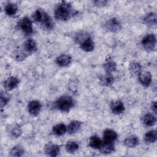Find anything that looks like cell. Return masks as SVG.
<instances>
[{
	"label": "cell",
	"instance_id": "obj_5",
	"mask_svg": "<svg viewBox=\"0 0 157 157\" xmlns=\"http://www.w3.org/2000/svg\"><path fill=\"white\" fill-rule=\"evenodd\" d=\"M104 27L107 31L111 33H118L121 29L122 25L119 20L116 18H112L105 22Z\"/></svg>",
	"mask_w": 157,
	"mask_h": 157
},
{
	"label": "cell",
	"instance_id": "obj_3",
	"mask_svg": "<svg viewBox=\"0 0 157 157\" xmlns=\"http://www.w3.org/2000/svg\"><path fill=\"white\" fill-rule=\"evenodd\" d=\"M18 28L25 34H31L33 33V21L28 17H23L17 22Z\"/></svg>",
	"mask_w": 157,
	"mask_h": 157
},
{
	"label": "cell",
	"instance_id": "obj_12",
	"mask_svg": "<svg viewBox=\"0 0 157 157\" xmlns=\"http://www.w3.org/2000/svg\"><path fill=\"white\" fill-rule=\"evenodd\" d=\"M110 110L115 115H120L124 112L125 107L123 102L120 100L113 101L110 104Z\"/></svg>",
	"mask_w": 157,
	"mask_h": 157
},
{
	"label": "cell",
	"instance_id": "obj_1",
	"mask_svg": "<svg viewBox=\"0 0 157 157\" xmlns=\"http://www.w3.org/2000/svg\"><path fill=\"white\" fill-rule=\"evenodd\" d=\"M77 11L74 9L71 2L61 1L55 7L54 10L55 18L57 20L65 21L75 15Z\"/></svg>",
	"mask_w": 157,
	"mask_h": 157
},
{
	"label": "cell",
	"instance_id": "obj_8",
	"mask_svg": "<svg viewBox=\"0 0 157 157\" xmlns=\"http://www.w3.org/2000/svg\"><path fill=\"white\" fill-rule=\"evenodd\" d=\"M44 151L45 154L49 156H57L60 152V147L58 145L49 142L45 145L44 147Z\"/></svg>",
	"mask_w": 157,
	"mask_h": 157
},
{
	"label": "cell",
	"instance_id": "obj_28",
	"mask_svg": "<svg viewBox=\"0 0 157 157\" xmlns=\"http://www.w3.org/2000/svg\"><path fill=\"white\" fill-rule=\"evenodd\" d=\"M91 37V35L86 31H80L78 33H77L74 36V40L75 42L80 45L83 42H84L85 40L88 39V38Z\"/></svg>",
	"mask_w": 157,
	"mask_h": 157
},
{
	"label": "cell",
	"instance_id": "obj_33",
	"mask_svg": "<svg viewBox=\"0 0 157 157\" xmlns=\"http://www.w3.org/2000/svg\"><path fill=\"white\" fill-rule=\"evenodd\" d=\"M21 134H22L21 128L18 124H15V126H13L11 128V129L10 131V136L13 139H17V138H18L21 136Z\"/></svg>",
	"mask_w": 157,
	"mask_h": 157
},
{
	"label": "cell",
	"instance_id": "obj_15",
	"mask_svg": "<svg viewBox=\"0 0 157 157\" xmlns=\"http://www.w3.org/2000/svg\"><path fill=\"white\" fill-rule=\"evenodd\" d=\"M24 50L28 54H31L37 50V44L33 39H28L24 43Z\"/></svg>",
	"mask_w": 157,
	"mask_h": 157
},
{
	"label": "cell",
	"instance_id": "obj_21",
	"mask_svg": "<svg viewBox=\"0 0 157 157\" xmlns=\"http://www.w3.org/2000/svg\"><path fill=\"white\" fill-rule=\"evenodd\" d=\"M99 151L102 154H110L115 151V145L113 143H106L102 142V144L99 148Z\"/></svg>",
	"mask_w": 157,
	"mask_h": 157
},
{
	"label": "cell",
	"instance_id": "obj_9",
	"mask_svg": "<svg viewBox=\"0 0 157 157\" xmlns=\"http://www.w3.org/2000/svg\"><path fill=\"white\" fill-rule=\"evenodd\" d=\"M20 83V80L15 77L10 76L3 83V86L6 91H9L15 88H16Z\"/></svg>",
	"mask_w": 157,
	"mask_h": 157
},
{
	"label": "cell",
	"instance_id": "obj_2",
	"mask_svg": "<svg viewBox=\"0 0 157 157\" xmlns=\"http://www.w3.org/2000/svg\"><path fill=\"white\" fill-rule=\"evenodd\" d=\"M75 105L72 97L69 95H63L58 98L54 102L55 107L61 112H69Z\"/></svg>",
	"mask_w": 157,
	"mask_h": 157
},
{
	"label": "cell",
	"instance_id": "obj_18",
	"mask_svg": "<svg viewBox=\"0 0 157 157\" xmlns=\"http://www.w3.org/2000/svg\"><path fill=\"white\" fill-rule=\"evenodd\" d=\"M79 46L80 48L84 52H91L94 49V42L91 37L80 44Z\"/></svg>",
	"mask_w": 157,
	"mask_h": 157
},
{
	"label": "cell",
	"instance_id": "obj_24",
	"mask_svg": "<svg viewBox=\"0 0 157 157\" xmlns=\"http://www.w3.org/2000/svg\"><path fill=\"white\" fill-rule=\"evenodd\" d=\"M144 139L147 144L155 143L157 139L156 131L155 129V130H150L147 132L144 135Z\"/></svg>",
	"mask_w": 157,
	"mask_h": 157
},
{
	"label": "cell",
	"instance_id": "obj_29",
	"mask_svg": "<svg viewBox=\"0 0 157 157\" xmlns=\"http://www.w3.org/2000/svg\"><path fill=\"white\" fill-rule=\"evenodd\" d=\"M25 153V149L23 146L18 144L15 145L10 151V155L11 156L20 157L23 155Z\"/></svg>",
	"mask_w": 157,
	"mask_h": 157
},
{
	"label": "cell",
	"instance_id": "obj_16",
	"mask_svg": "<svg viewBox=\"0 0 157 157\" xmlns=\"http://www.w3.org/2000/svg\"><path fill=\"white\" fill-rule=\"evenodd\" d=\"M142 123L147 127L153 126L156 123V118L152 113H146L142 118Z\"/></svg>",
	"mask_w": 157,
	"mask_h": 157
},
{
	"label": "cell",
	"instance_id": "obj_13",
	"mask_svg": "<svg viewBox=\"0 0 157 157\" xmlns=\"http://www.w3.org/2000/svg\"><path fill=\"white\" fill-rule=\"evenodd\" d=\"M103 142L106 143H113L118 137L117 133L113 129H105L103 132Z\"/></svg>",
	"mask_w": 157,
	"mask_h": 157
},
{
	"label": "cell",
	"instance_id": "obj_19",
	"mask_svg": "<svg viewBox=\"0 0 157 157\" xmlns=\"http://www.w3.org/2000/svg\"><path fill=\"white\" fill-rule=\"evenodd\" d=\"M82 123L77 120H72L67 127V131L69 134H73L77 132L82 127Z\"/></svg>",
	"mask_w": 157,
	"mask_h": 157
},
{
	"label": "cell",
	"instance_id": "obj_26",
	"mask_svg": "<svg viewBox=\"0 0 157 157\" xmlns=\"http://www.w3.org/2000/svg\"><path fill=\"white\" fill-rule=\"evenodd\" d=\"M102 140L96 135L91 136L89 140V145L94 149H99L102 144Z\"/></svg>",
	"mask_w": 157,
	"mask_h": 157
},
{
	"label": "cell",
	"instance_id": "obj_34",
	"mask_svg": "<svg viewBox=\"0 0 157 157\" xmlns=\"http://www.w3.org/2000/svg\"><path fill=\"white\" fill-rule=\"evenodd\" d=\"M108 1L106 0H95L93 1V3L94 4L95 6L101 7H104L107 6L108 4Z\"/></svg>",
	"mask_w": 157,
	"mask_h": 157
},
{
	"label": "cell",
	"instance_id": "obj_27",
	"mask_svg": "<svg viewBox=\"0 0 157 157\" xmlns=\"http://www.w3.org/2000/svg\"><path fill=\"white\" fill-rule=\"evenodd\" d=\"M144 23L148 26H153L156 25V14L153 12L148 13L144 18Z\"/></svg>",
	"mask_w": 157,
	"mask_h": 157
},
{
	"label": "cell",
	"instance_id": "obj_22",
	"mask_svg": "<svg viewBox=\"0 0 157 157\" xmlns=\"http://www.w3.org/2000/svg\"><path fill=\"white\" fill-rule=\"evenodd\" d=\"M115 78L112 74H106L99 78L100 83L105 86H110L114 83Z\"/></svg>",
	"mask_w": 157,
	"mask_h": 157
},
{
	"label": "cell",
	"instance_id": "obj_10",
	"mask_svg": "<svg viewBox=\"0 0 157 157\" xmlns=\"http://www.w3.org/2000/svg\"><path fill=\"white\" fill-rule=\"evenodd\" d=\"M102 67L106 74H112L117 69V64L110 56H108L104 62Z\"/></svg>",
	"mask_w": 157,
	"mask_h": 157
},
{
	"label": "cell",
	"instance_id": "obj_11",
	"mask_svg": "<svg viewBox=\"0 0 157 157\" xmlns=\"http://www.w3.org/2000/svg\"><path fill=\"white\" fill-rule=\"evenodd\" d=\"M138 80L140 83L144 86L148 87L152 80V76L150 72L148 71H141L137 75Z\"/></svg>",
	"mask_w": 157,
	"mask_h": 157
},
{
	"label": "cell",
	"instance_id": "obj_31",
	"mask_svg": "<svg viewBox=\"0 0 157 157\" xmlns=\"http://www.w3.org/2000/svg\"><path fill=\"white\" fill-rule=\"evenodd\" d=\"M66 150L69 153H74L79 148V145L77 142L70 140L68 141L65 146Z\"/></svg>",
	"mask_w": 157,
	"mask_h": 157
},
{
	"label": "cell",
	"instance_id": "obj_7",
	"mask_svg": "<svg viewBox=\"0 0 157 157\" xmlns=\"http://www.w3.org/2000/svg\"><path fill=\"white\" fill-rule=\"evenodd\" d=\"M42 104L38 100H32L28 104V111L33 116H37L42 109Z\"/></svg>",
	"mask_w": 157,
	"mask_h": 157
},
{
	"label": "cell",
	"instance_id": "obj_4",
	"mask_svg": "<svg viewBox=\"0 0 157 157\" xmlns=\"http://www.w3.org/2000/svg\"><path fill=\"white\" fill-rule=\"evenodd\" d=\"M156 44V36L153 34H148L145 36L141 40L143 48L147 52H152L155 49Z\"/></svg>",
	"mask_w": 157,
	"mask_h": 157
},
{
	"label": "cell",
	"instance_id": "obj_14",
	"mask_svg": "<svg viewBox=\"0 0 157 157\" xmlns=\"http://www.w3.org/2000/svg\"><path fill=\"white\" fill-rule=\"evenodd\" d=\"M72 61V58L69 55L61 54L56 57L55 62L56 64L59 67L68 66Z\"/></svg>",
	"mask_w": 157,
	"mask_h": 157
},
{
	"label": "cell",
	"instance_id": "obj_32",
	"mask_svg": "<svg viewBox=\"0 0 157 157\" xmlns=\"http://www.w3.org/2000/svg\"><path fill=\"white\" fill-rule=\"evenodd\" d=\"M129 69L131 74L134 75H138V74L142 71V66L139 63L132 62L130 63Z\"/></svg>",
	"mask_w": 157,
	"mask_h": 157
},
{
	"label": "cell",
	"instance_id": "obj_20",
	"mask_svg": "<svg viewBox=\"0 0 157 157\" xmlns=\"http://www.w3.org/2000/svg\"><path fill=\"white\" fill-rule=\"evenodd\" d=\"M18 11V6L13 2H7L4 6V12L9 17L14 16Z\"/></svg>",
	"mask_w": 157,
	"mask_h": 157
},
{
	"label": "cell",
	"instance_id": "obj_35",
	"mask_svg": "<svg viewBox=\"0 0 157 157\" xmlns=\"http://www.w3.org/2000/svg\"><path fill=\"white\" fill-rule=\"evenodd\" d=\"M151 109L152 111H153L155 114L157 113V105H156V101H154V102H151Z\"/></svg>",
	"mask_w": 157,
	"mask_h": 157
},
{
	"label": "cell",
	"instance_id": "obj_23",
	"mask_svg": "<svg viewBox=\"0 0 157 157\" xmlns=\"http://www.w3.org/2000/svg\"><path fill=\"white\" fill-rule=\"evenodd\" d=\"M67 132V127L64 123H58L52 128V132L56 136H61Z\"/></svg>",
	"mask_w": 157,
	"mask_h": 157
},
{
	"label": "cell",
	"instance_id": "obj_17",
	"mask_svg": "<svg viewBox=\"0 0 157 157\" xmlns=\"http://www.w3.org/2000/svg\"><path fill=\"white\" fill-rule=\"evenodd\" d=\"M140 142V140L138 137V136H136L135 135H131L126 138L123 141L124 145L129 148H134L137 147Z\"/></svg>",
	"mask_w": 157,
	"mask_h": 157
},
{
	"label": "cell",
	"instance_id": "obj_25",
	"mask_svg": "<svg viewBox=\"0 0 157 157\" xmlns=\"http://www.w3.org/2000/svg\"><path fill=\"white\" fill-rule=\"evenodd\" d=\"M27 52H26L24 50H15L13 51L12 54L11 56L13 59L18 61H22L25 59L29 55Z\"/></svg>",
	"mask_w": 157,
	"mask_h": 157
},
{
	"label": "cell",
	"instance_id": "obj_30",
	"mask_svg": "<svg viewBox=\"0 0 157 157\" xmlns=\"http://www.w3.org/2000/svg\"><path fill=\"white\" fill-rule=\"evenodd\" d=\"M7 91H1L0 93V107L3 109L10 101V96Z\"/></svg>",
	"mask_w": 157,
	"mask_h": 157
},
{
	"label": "cell",
	"instance_id": "obj_6",
	"mask_svg": "<svg viewBox=\"0 0 157 157\" xmlns=\"http://www.w3.org/2000/svg\"><path fill=\"white\" fill-rule=\"evenodd\" d=\"M32 18L35 22L40 23L41 25L51 18L46 11L42 8H37L36 9L32 15Z\"/></svg>",
	"mask_w": 157,
	"mask_h": 157
}]
</instances>
